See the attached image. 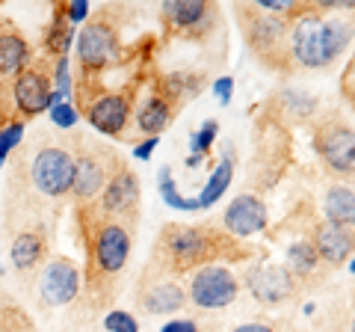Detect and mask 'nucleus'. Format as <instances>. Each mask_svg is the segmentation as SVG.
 Listing matches in <instances>:
<instances>
[{
    "mask_svg": "<svg viewBox=\"0 0 355 332\" xmlns=\"http://www.w3.org/2000/svg\"><path fill=\"white\" fill-rule=\"evenodd\" d=\"M77 211H80L86 249L83 294L92 300V306H107L119 291V276L128 267L133 235L121 223L104 219L98 205H86Z\"/></svg>",
    "mask_w": 355,
    "mask_h": 332,
    "instance_id": "nucleus-1",
    "label": "nucleus"
},
{
    "mask_svg": "<svg viewBox=\"0 0 355 332\" xmlns=\"http://www.w3.org/2000/svg\"><path fill=\"white\" fill-rule=\"evenodd\" d=\"M246 249L240 247L237 238L216 231L214 226H181L169 223L163 226L157 243L151 249V267L166 276L196 273L198 267H207L219 258L240 261Z\"/></svg>",
    "mask_w": 355,
    "mask_h": 332,
    "instance_id": "nucleus-2",
    "label": "nucleus"
},
{
    "mask_svg": "<svg viewBox=\"0 0 355 332\" xmlns=\"http://www.w3.org/2000/svg\"><path fill=\"white\" fill-rule=\"evenodd\" d=\"M352 42V24L347 18L320 15V3L305 15H299L291 24L287 51L291 60L305 69H329L331 63L343 57V51Z\"/></svg>",
    "mask_w": 355,
    "mask_h": 332,
    "instance_id": "nucleus-3",
    "label": "nucleus"
},
{
    "mask_svg": "<svg viewBox=\"0 0 355 332\" xmlns=\"http://www.w3.org/2000/svg\"><path fill=\"white\" fill-rule=\"evenodd\" d=\"M74 45H77V65H80V77H77V107H80L83 101L101 92V74L121 53L119 24L107 15V6L95 18L86 21Z\"/></svg>",
    "mask_w": 355,
    "mask_h": 332,
    "instance_id": "nucleus-4",
    "label": "nucleus"
},
{
    "mask_svg": "<svg viewBox=\"0 0 355 332\" xmlns=\"http://www.w3.org/2000/svg\"><path fill=\"white\" fill-rule=\"evenodd\" d=\"M243 18V33H246V42L249 48L254 51V57L263 60L266 65H272V69L279 72H287V65H291V51H287V36H291V18L284 15H272L261 9L258 3H240L237 6Z\"/></svg>",
    "mask_w": 355,
    "mask_h": 332,
    "instance_id": "nucleus-5",
    "label": "nucleus"
},
{
    "mask_svg": "<svg viewBox=\"0 0 355 332\" xmlns=\"http://www.w3.org/2000/svg\"><path fill=\"white\" fill-rule=\"evenodd\" d=\"M83 137H71L74 146V181H71V199L77 208L95 205L101 199L107 181L113 179V172L119 169L121 158H116L113 149L107 146H92V142H80Z\"/></svg>",
    "mask_w": 355,
    "mask_h": 332,
    "instance_id": "nucleus-6",
    "label": "nucleus"
},
{
    "mask_svg": "<svg viewBox=\"0 0 355 332\" xmlns=\"http://www.w3.org/2000/svg\"><path fill=\"white\" fill-rule=\"evenodd\" d=\"M139 202H142V187H139V175L130 169L128 163H121L113 172V179L107 181L101 199H98V211L104 219L121 223L125 229L133 231L130 223H137L139 217Z\"/></svg>",
    "mask_w": 355,
    "mask_h": 332,
    "instance_id": "nucleus-7",
    "label": "nucleus"
},
{
    "mask_svg": "<svg viewBox=\"0 0 355 332\" xmlns=\"http://www.w3.org/2000/svg\"><path fill=\"white\" fill-rule=\"evenodd\" d=\"M216 3H207V0H169L160 6L166 33L178 39H205L216 27Z\"/></svg>",
    "mask_w": 355,
    "mask_h": 332,
    "instance_id": "nucleus-8",
    "label": "nucleus"
},
{
    "mask_svg": "<svg viewBox=\"0 0 355 332\" xmlns=\"http://www.w3.org/2000/svg\"><path fill=\"white\" fill-rule=\"evenodd\" d=\"M51 69H44L42 63H33L21 74L12 77V104H15V116L21 122L42 116L44 110H51V95H53V83H51Z\"/></svg>",
    "mask_w": 355,
    "mask_h": 332,
    "instance_id": "nucleus-9",
    "label": "nucleus"
},
{
    "mask_svg": "<svg viewBox=\"0 0 355 332\" xmlns=\"http://www.w3.org/2000/svg\"><path fill=\"white\" fill-rule=\"evenodd\" d=\"M83 119L104 137H121L133 116V92H98L80 104Z\"/></svg>",
    "mask_w": 355,
    "mask_h": 332,
    "instance_id": "nucleus-10",
    "label": "nucleus"
},
{
    "mask_svg": "<svg viewBox=\"0 0 355 332\" xmlns=\"http://www.w3.org/2000/svg\"><path fill=\"white\" fill-rule=\"evenodd\" d=\"M48 258H51V235L42 219L18 226L9 235V267L18 276H30L42 270Z\"/></svg>",
    "mask_w": 355,
    "mask_h": 332,
    "instance_id": "nucleus-11",
    "label": "nucleus"
},
{
    "mask_svg": "<svg viewBox=\"0 0 355 332\" xmlns=\"http://www.w3.org/2000/svg\"><path fill=\"white\" fill-rule=\"evenodd\" d=\"M317 154L335 175H355V128L340 119H329L317 131Z\"/></svg>",
    "mask_w": 355,
    "mask_h": 332,
    "instance_id": "nucleus-12",
    "label": "nucleus"
},
{
    "mask_svg": "<svg viewBox=\"0 0 355 332\" xmlns=\"http://www.w3.org/2000/svg\"><path fill=\"white\" fill-rule=\"evenodd\" d=\"M237 294H240L237 276L228 267H222V264H207V267H198L193 273L190 300L198 308H225L237 300Z\"/></svg>",
    "mask_w": 355,
    "mask_h": 332,
    "instance_id": "nucleus-13",
    "label": "nucleus"
},
{
    "mask_svg": "<svg viewBox=\"0 0 355 332\" xmlns=\"http://www.w3.org/2000/svg\"><path fill=\"white\" fill-rule=\"evenodd\" d=\"M39 291L44 297L48 306H69L80 297V267L65 258L57 256L44 264L42 270V282H39Z\"/></svg>",
    "mask_w": 355,
    "mask_h": 332,
    "instance_id": "nucleus-14",
    "label": "nucleus"
},
{
    "mask_svg": "<svg viewBox=\"0 0 355 332\" xmlns=\"http://www.w3.org/2000/svg\"><path fill=\"white\" fill-rule=\"evenodd\" d=\"M249 291L263 306H279L293 300L299 291V279L284 264H263L249 273Z\"/></svg>",
    "mask_w": 355,
    "mask_h": 332,
    "instance_id": "nucleus-15",
    "label": "nucleus"
},
{
    "mask_svg": "<svg viewBox=\"0 0 355 332\" xmlns=\"http://www.w3.org/2000/svg\"><path fill=\"white\" fill-rule=\"evenodd\" d=\"M222 226L231 238H252L258 235V231L266 229V205L261 202L258 196L252 193H240L231 199V205L225 208V214H222Z\"/></svg>",
    "mask_w": 355,
    "mask_h": 332,
    "instance_id": "nucleus-16",
    "label": "nucleus"
},
{
    "mask_svg": "<svg viewBox=\"0 0 355 332\" xmlns=\"http://www.w3.org/2000/svg\"><path fill=\"white\" fill-rule=\"evenodd\" d=\"M137 306L146 315H172L187 306V291L172 276H166V279H148L146 276L137 288Z\"/></svg>",
    "mask_w": 355,
    "mask_h": 332,
    "instance_id": "nucleus-17",
    "label": "nucleus"
},
{
    "mask_svg": "<svg viewBox=\"0 0 355 332\" xmlns=\"http://www.w3.org/2000/svg\"><path fill=\"white\" fill-rule=\"evenodd\" d=\"M311 243H314L320 261H326L329 267H340V264L347 258H352V252H355V231L335 226V223H320L314 229Z\"/></svg>",
    "mask_w": 355,
    "mask_h": 332,
    "instance_id": "nucleus-18",
    "label": "nucleus"
},
{
    "mask_svg": "<svg viewBox=\"0 0 355 332\" xmlns=\"http://www.w3.org/2000/svg\"><path fill=\"white\" fill-rule=\"evenodd\" d=\"M30 65V42L12 21L0 33V81H12Z\"/></svg>",
    "mask_w": 355,
    "mask_h": 332,
    "instance_id": "nucleus-19",
    "label": "nucleus"
},
{
    "mask_svg": "<svg viewBox=\"0 0 355 332\" xmlns=\"http://www.w3.org/2000/svg\"><path fill=\"white\" fill-rule=\"evenodd\" d=\"M172 116H175V107L166 101L163 95L151 92L137 110V128L148 137H160L163 131L172 125Z\"/></svg>",
    "mask_w": 355,
    "mask_h": 332,
    "instance_id": "nucleus-20",
    "label": "nucleus"
},
{
    "mask_svg": "<svg viewBox=\"0 0 355 332\" xmlns=\"http://www.w3.org/2000/svg\"><path fill=\"white\" fill-rule=\"evenodd\" d=\"M323 217L326 223H335L343 229L355 226V190L347 184H331L323 199Z\"/></svg>",
    "mask_w": 355,
    "mask_h": 332,
    "instance_id": "nucleus-21",
    "label": "nucleus"
},
{
    "mask_svg": "<svg viewBox=\"0 0 355 332\" xmlns=\"http://www.w3.org/2000/svg\"><path fill=\"white\" fill-rule=\"evenodd\" d=\"M42 45H44V53H48L51 60L69 57V48L74 45V24H71V21L62 15L60 3H53V18H51L48 30H44Z\"/></svg>",
    "mask_w": 355,
    "mask_h": 332,
    "instance_id": "nucleus-22",
    "label": "nucleus"
},
{
    "mask_svg": "<svg viewBox=\"0 0 355 332\" xmlns=\"http://www.w3.org/2000/svg\"><path fill=\"white\" fill-rule=\"evenodd\" d=\"M198 86H202V77H198V74L175 72V74H166L160 81L157 95H163L175 110H181L193 95H198Z\"/></svg>",
    "mask_w": 355,
    "mask_h": 332,
    "instance_id": "nucleus-23",
    "label": "nucleus"
},
{
    "mask_svg": "<svg viewBox=\"0 0 355 332\" xmlns=\"http://www.w3.org/2000/svg\"><path fill=\"white\" fill-rule=\"evenodd\" d=\"M231 179H234V160H231V158H222V160H219V166H216V169L210 172L207 184L202 187V193L196 196L198 208H202V211H207V208H214V205L219 202V199L225 196V190H228Z\"/></svg>",
    "mask_w": 355,
    "mask_h": 332,
    "instance_id": "nucleus-24",
    "label": "nucleus"
},
{
    "mask_svg": "<svg viewBox=\"0 0 355 332\" xmlns=\"http://www.w3.org/2000/svg\"><path fill=\"white\" fill-rule=\"evenodd\" d=\"M284 267L291 270L299 282L311 279V276L317 273V267H320V256H317L314 243H311V240L291 243V247H287V264H284Z\"/></svg>",
    "mask_w": 355,
    "mask_h": 332,
    "instance_id": "nucleus-25",
    "label": "nucleus"
},
{
    "mask_svg": "<svg viewBox=\"0 0 355 332\" xmlns=\"http://www.w3.org/2000/svg\"><path fill=\"white\" fill-rule=\"evenodd\" d=\"M160 196H163L166 205L175 208V211H190V214L202 211L196 199H184L181 193L175 190V181H172V169H169V166H163V169H160Z\"/></svg>",
    "mask_w": 355,
    "mask_h": 332,
    "instance_id": "nucleus-26",
    "label": "nucleus"
},
{
    "mask_svg": "<svg viewBox=\"0 0 355 332\" xmlns=\"http://www.w3.org/2000/svg\"><path fill=\"white\" fill-rule=\"evenodd\" d=\"M216 134H219V125H216L214 119H207L205 125H202V131H196L193 140H190V149H193V154H207V149L214 146Z\"/></svg>",
    "mask_w": 355,
    "mask_h": 332,
    "instance_id": "nucleus-27",
    "label": "nucleus"
},
{
    "mask_svg": "<svg viewBox=\"0 0 355 332\" xmlns=\"http://www.w3.org/2000/svg\"><path fill=\"white\" fill-rule=\"evenodd\" d=\"M104 329L107 332H139V324H137V317H133L130 312L116 308V312L104 315Z\"/></svg>",
    "mask_w": 355,
    "mask_h": 332,
    "instance_id": "nucleus-28",
    "label": "nucleus"
},
{
    "mask_svg": "<svg viewBox=\"0 0 355 332\" xmlns=\"http://www.w3.org/2000/svg\"><path fill=\"white\" fill-rule=\"evenodd\" d=\"M77 107H71L69 101H60V104H53L51 107V122L57 128H74L77 125Z\"/></svg>",
    "mask_w": 355,
    "mask_h": 332,
    "instance_id": "nucleus-29",
    "label": "nucleus"
},
{
    "mask_svg": "<svg viewBox=\"0 0 355 332\" xmlns=\"http://www.w3.org/2000/svg\"><path fill=\"white\" fill-rule=\"evenodd\" d=\"M60 9H62V15L69 18L74 27L83 24V21L89 18V3H83V0H77V3H60Z\"/></svg>",
    "mask_w": 355,
    "mask_h": 332,
    "instance_id": "nucleus-30",
    "label": "nucleus"
},
{
    "mask_svg": "<svg viewBox=\"0 0 355 332\" xmlns=\"http://www.w3.org/2000/svg\"><path fill=\"white\" fill-rule=\"evenodd\" d=\"M214 92H216V101L222 107H228L231 95H234V77H219V81L214 83Z\"/></svg>",
    "mask_w": 355,
    "mask_h": 332,
    "instance_id": "nucleus-31",
    "label": "nucleus"
},
{
    "mask_svg": "<svg viewBox=\"0 0 355 332\" xmlns=\"http://www.w3.org/2000/svg\"><path fill=\"white\" fill-rule=\"evenodd\" d=\"M157 146H160V140H157V137H146V140L139 142V146H133V158H137V160H148Z\"/></svg>",
    "mask_w": 355,
    "mask_h": 332,
    "instance_id": "nucleus-32",
    "label": "nucleus"
},
{
    "mask_svg": "<svg viewBox=\"0 0 355 332\" xmlns=\"http://www.w3.org/2000/svg\"><path fill=\"white\" fill-rule=\"evenodd\" d=\"M160 332H198V324L196 320H169Z\"/></svg>",
    "mask_w": 355,
    "mask_h": 332,
    "instance_id": "nucleus-33",
    "label": "nucleus"
},
{
    "mask_svg": "<svg viewBox=\"0 0 355 332\" xmlns=\"http://www.w3.org/2000/svg\"><path fill=\"white\" fill-rule=\"evenodd\" d=\"M231 332H275L272 326H266V324H243L237 329H231Z\"/></svg>",
    "mask_w": 355,
    "mask_h": 332,
    "instance_id": "nucleus-34",
    "label": "nucleus"
},
{
    "mask_svg": "<svg viewBox=\"0 0 355 332\" xmlns=\"http://www.w3.org/2000/svg\"><path fill=\"white\" fill-rule=\"evenodd\" d=\"M202 163H205V154H190V160H187L190 169H196V166H202Z\"/></svg>",
    "mask_w": 355,
    "mask_h": 332,
    "instance_id": "nucleus-35",
    "label": "nucleus"
},
{
    "mask_svg": "<svg viewBox=\"0 0 355 332\" xmlns=\"http://www.w3.org/2000/svg\"><path fill=\"white\" fill-rule=\"evenodd\" d=\"M6 24H9V21H6V18H0V33H3V30H6Z\"/></svg>",
    "mask_w": 355,
    "mask_h": 332,
    "instance_id": "nucleus-36",
    "label": "nucleus"
},
{
    "mask_svg": "<svg viewBox=\"0 0 355 332\" xmlns=\"http://www.w3.org/2000/svg\"><path fill=\"white\" fill-rule=\"evenodd\" d=\"M349 270H352V273H355V261H352V264H349Z\"/></svg>",
    "mask_w": 355,
    "mask_h": 332,
    "instance_id": "nucleus-37",
    "label": "nucleus"
},
{
    "mask_svg": "<svg viewBox=\"0 0 355 332\" xmlns=\"http://www.w3.org/2000/svg\"><path fill=\"white\" fill-rule=\"evenodd\" d=\"M349 332H355V320H352V329H349Z\"/></svg>",
    "mask_w": 355,
    "mask_h": 332,
    "instance_id": "nucleus-38",
    "label": "nucleus"
},
{
    "mask_svg": "<svg viewBox=\"0 0 355 332\" xmlns=\"http://www.w3.org/2000/svg\"><path fill=\"white\" fill-rule=\"evenodd\" d=\"M3 297H6V294H3V291H0V300H3Z\"/></svg>",
    "mask_w": 355,
    "mask_h": 332,
    "instance_id": "nucleus-39",
    "label": "nucleus"
},
{
    "mask_svg": "<svg viewBox=\"0 0 355 332\" xmlns=\"http://www.w3.org/2000/svg\"><path fill=\"white\" fill-rule=\"evenodd\" d=\"M0 128H3V122H0Z\"/></svg>",
    "mask_w": 355,
    "mask_h": 332,
    "instance_id": "nucleus-40",
    "label": "nucleus"
}]
</instances>
